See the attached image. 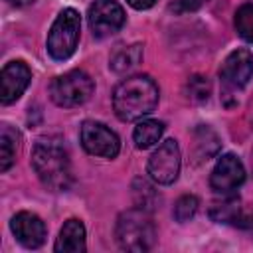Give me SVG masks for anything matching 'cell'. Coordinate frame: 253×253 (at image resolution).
Here are the masks:
<instances>
[{"mask_svg": "<svg viewBox=\"0 0 253 253\" xmlns=\"http://www.w3.org/2000/svg\"><path fill=\"white\" fill-rule=\"evenodd\" d=\"M32 168L40 182L51 192L69 190L73 176L69 154L59 136H40L32 148Z\"/></svg>", "mask_w": 253, "mask_h": 253, "instance_id": "cell-1", "label": "cell"}, {"mask_svg": "<svg viewBox=\"0 0 253 253\" xmlns=\"http://www.w3.org/2000/svg\"><path fill=\"white\" fill-rule=\"evenodd\" d=\"M158 105V87L148 75H132L123 79L113 91L115 115L125 121H140Z\"/></svg>", "mask_w": 253, "mask_h": 253, "instance_id": "cell-2", "label": "cell"}, {"mask_svg": "<svg viewBox=\"0 0 253 253\" xmlns=\"http://www.w3.org/2000/svg\"><path fill=\"white\" fill-rule=\"evenodd\" d=\"M115 237L123 251H148L156 241V227L152 217L142 208H132L117 217Z\"/></svg>", "mask_w": 253, "mask_h": 253, "instance_id": "cell-3", "label": "cell"}, {"mask_svg": "<svg viewBox=\"0 0 253 253\" xmlns=\"http://www.w3.org/2000/svg\"><path fill=\"white\" fill-rule=\"evenodd\" d=\"M81 32V18L79 12L73 8H63L57 18L53 20L49 34H47V53L55 61H65L75 53L79 43Z\"/></svg>", "mask_w": 253, "mask_h": 253, "instance_id": "cell-4", "label": "cell"}, {"mask_svg": "<svg viewBox=\"0 0 253 253\" xmlns=\"http://www.w3.org/2000/svg\"><path fill=\"white\" fill-rule=\"evenodd\" d=\"M93 89H95V83L85 71L71 69L51 81L49 95L55 105L69 109V107H79L85 101H89V97L93 95Z\"/></svg>", "mask_w": 253, "mask_h": 253, "instance_id": "cell-5", "label": "cell"}, {"mask_svg": "<svg viewBox=\"0 0 253 253\" xmlns=\"http://www.w3.org/2000/svg\"><path fill=\"white\" fill-rule=\"evenodd\" d=\"M180 146L174 138L160 142V146L148 158V176L162 186L176 182L180 174Z\"/></svg>", "mask_w": 253, "mask_h": 253, "instance_id": "cell-6", "label": "cell"}, {"mask_svg": "<svg viewBox=\"0 0 253 253\" xmlns=\"http://www.w3.org/2000/svg\"><path fill=\"white\" fill-rule=\"evenodd\" d=\"M79 140H81V146L89 154L101 156V158H115L121 150L119 136L109 126L97 121H85L81 125Z\"/></svg>", "mask_w": 253, "mask_h": 253, "instance_id": "cell-7", "label": "cell"}, {"mask_svg": "<svg viewBox=\"0 0 253 253\" xmlns=\"http://www.w3.org/2000/svg\"><path fill=\"white\" fill-rule=\"evenodd\" d=\"M93 36L107 38L117 34L125 24V10L117 0H93L87 12Z\"/></svg>", "mask_w": 253, "mask_h": 253, "instance_id": "cell-8", "label": "cell"}, {"mask_svg": "<svg viewBox=\"0 0 253 253\" xmlns=\"http://www.w3.org/2000/svg\"><path fill=\"white\" fill-rule=\"evenodd\" d=\"M245 182V168L235 154H223L210 174V186L217 194H231Z\"/></svg>", "mask_w": 253, "mask_h": 253, "instance_id": "cell-9", "label": "cell"}, {"mask_svg": "<svg viewBox=\"0 0 253 253\" xmlns=\"http://www.w3.org/2000/svg\"><path fill=\"white\" fill-rule=\"evenodd\" d=\"M253 77V55L249 49H233L221 63L219 79L227 89H243Z\"/></svg>", "mask_w": 253, "mask_h": 253, "instance_id": "cell-10", "label": "cell"}, {"mask_svg": "<svg viewBox=\"0 0 253 253\" xmlns=\"http://www.w3.org/2000/svg\"><path fill=\"white\" fill-rule=\"evenodd\" d=\"M32 81V71L30 67L16 59L4 65L2 73H0V101L2 105H10L14 101H18L22 97V93L28 89Z\"/></svg>", "mask_w": 253, "mask_h": 253, "instance_id": "cell-11", "label": "cell"}, {"mask_svg": "<svg viewBox=\"0 0 253 253\" xmlns=\"http://www.w3.org/2000/svg\"><path fill=\"white\" fill-rule=\"evenodd\" d=\"M10 229L18 243H22L26 249H38L40 245H43L47 235L45 223L32 211H18L10 221Z\"/></svg>", "mask_w": 253, "mask_h": 253, "instance_id": "cell-12", "label": "cell"}, {"mask_svg": "<svg viewBox=\"0 0 253 253\" xmlns=\"http://www.w3.org/2000/svg\"><path fill=\"white\" fill-rule=\"evenodd\" d=\"M57 253H81L85 251V225L81 219H67L53 245Z\"/></svg>", "mask_w": 253, "mask_h": 253, "instance_id": "cell-13", "label": "cell"}, {"mask_svg": "<svg viewBox=\"0 0 253 253\" xmlns=\"http://www.w3.org/2000/svg\"><path fill=\"white\" fill-rule=\"evenodd\" d=\"M164 132V123L156 121V119H142L136 123L134 130H132V140L136 144V148H150L152 144H156L160 140Z\"/></svg>", "mask_w": 253, "mask_h": 253, "instance_id": "cell-14", "label": "cell"}, {"mask_svg": "<svg viewBox=\"0 0 253 253\" xmlns=\"http://www.w3.org/2000/svg\"><path fill=\"white\" fill-rule=\"evenodd\" d=\"M20 150V132L10 125H2L0 130V172H6Z\"/></svg>", "mask_w": 253, "mask_h": 253, "instance_id": "cell-15", "label": "cell"}, {"mask_svg": "<svg viewBox=\"0 0 253 253\" xmlns=\"http://www.w3.org/2000/svg\"><path fill=\"white\" fill-rule=\"evenodd\" d=\"M142 61V45L140 43H132V45H126V47H121L113 53L111 61H109V67L115 71V73H128L132 71L134 67H138V63Z\"/></svg>", "mask_w": 253, "mask_h": 253, "instance_id": "cell-16", "label": "cell"}, {"mask_svg": "<svg viewBox=\"0 0 253 253\" xmlns=\"http://www.w3.org/2000/svg\"><path fill=\"white\" fill-rule=\"evenodd\" d=\"M194 138H196V154L200 160L211 158L219 148V138L208 125H200L194 130Z\"/></svg>", "mask_w": 253, "mask_h": 253, "instance_id": "cell-17", "label": "cell"}, {"mask_svg": "<svg viewBox=\"0 0 253 253\" xmlns=\"http://www.w3.org/2000/svg\"><path fill=\"white\" fill-rule=\"evenodd\" d=\"M210 215H211V219H215L217 223L245 225L237 198H231V200H227V202H223V204H213V208L210 210Z\"/></svg>", "mask_w": 253, "mask_h": 253, "instance_id": "cell-18", "label": "cell"}, {"mask_svg": "<svg viewBox=\"0 0 253 253\" xmlns=\"http://www.w3.org/2000/svg\"><path fill=\"white\" fill-rule=\"evenodd\" d=\"M132 196H134V204L146 211L150 208H154V204L158 202V194H156L154 186L150 182H146L144 178H136L132 182Z\"/></svg>", "mask_w": 253, "mask_h": 253, "instance_id": "cell-19", "label": "cell"}, {"mask_svg": "<svg viewBox=\"0 0 253 253\" xmlns=\"http://www.w3.org/2000/svg\"><path fill=\"white\" fill-rule=\"evenodd\" d=\"M235 30L245 42L253 43V4L251 2L237 8V12H235Z\"/></svg>", "mask_w": 253, "mask_h": 253, "instance_id": "cell-20", "label": "cell"}, {"mask_svg": "<svg viewBox=\"0 0 253 253\" xmlns=\"http://www.w3.org/2000/svg\"><path fill=\"white\" fill-rule=\"evenodd\" d=\"M186 95L194 103H204L210 99V81L202 75H192L186 81Z\"/></svg>", "mask_w": 253, "mask_h": 253, "instance_id": "cell-21", "label": "cell"}, {"mask_svg": "<svg viewBox=\"0 0 253 253\" xmlns=\"http://www.w3.org/2000/svg\"><path fill=\"white\" fill-rule=\"evenodd\" d=\"M198 206H200V202H198L196 196H182V198H178V202L174 204V210H172L174 219L180 221V223L192 219L196 215V211H198Z\"/></svg>", "mask_w": 253, "mask_h": 253, "instance_id": "cell-22", "label": "cell"}, {"mask_svg": "<svg viewBox=\"0 0 253 253\" xmlns=\"http://www.w3.org/2000/svg\"><path fill=\"white\" fill-rule=\"evenodd\" d=\"M208 0H178L176 2V10L180 12H194L198 8H202Z\"/></svg>", "mask_w": 253, "mask_h": 253, "instance_id": "cell-23", "label": "cell"}, {"mask_svg": "<svg viewBox=\"0 0 253 253\" xmlns=\"http://www.w3.org/2000/svg\"><path fill=\"white\" fill-rule=\"evenodd\" d=\"M134 10H148L156 4V0H126Z\"/></svg>", "mask_w": 253, "mask_h": 253, "instance_id": "cell-24", "label": "cell"}, {"mask_svg": "<svg viewBox=\"0 0 253 253\" xmlns=\"http://www.w3.org/2000/svg\"><path fill=\"white\" fill-rule=\"evenodd\" d=\"M10 4H14V6H28V4H32L34 0H8Z\"/></svg>", "mask_w": 253, "mask_h": 253, "instance_id": "cell-25", "label": "cell"}]
</instances>
